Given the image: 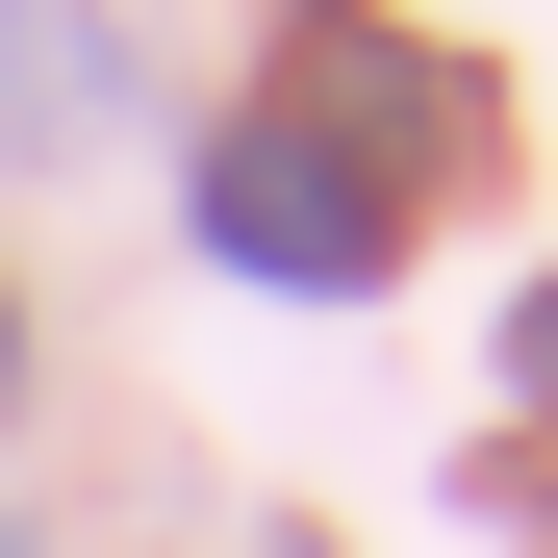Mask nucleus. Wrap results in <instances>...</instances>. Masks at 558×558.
<instances>
[{
	"label": "nucleus",
	"instance_id": "f257e3e1",
	"mask_svg": "<svg viewBox=\"0 0 558 558\" xmlns=\"http://www.w3.org/2000/svg\"><path fill=\"white\" fill-rule=\"evenodd\" d=\"M204 254H229V279H279V305H381V279H407V204L254 102V128H204Z\"/></svg>",
	"mask_w": 558,
	"mask_h": 558
},
{
	"label": "nucleus",
	"instance_id": "20e7f679",
	"mask_svg": "<svg viewBox=\"0 0 558 558\" xmlns=\"http://www.w3.org/2000/svg\"><path fill=\"white\" fill-rule=\"evenodd\" d=\"M0 432H26V305H0Z\"/></svg>",
	"mask_w": 558,
	"mask_h": 558
},
{
	"label": "nucleus",
	"instance_id": "7ed1b4c3",
	"mask_svg": "<svg viewBox=\"0 0 558 558\" xmlns=\"http://www.w3.org/2000/svg\"><path fill=\"white\" fill-rule=\"evenodd\" d=\"M508 407H558V279H533V305H508Z\"/></svg>",
	"mask_w": 558,
	"mask_h": 558
},
{
	"label": "nucleus",
	"instance_id": "f03ea898",
	"mask_svg": "<svg viewBox=\"0 0 558 558\" xmlns=\"http://www.w3.org/2000/svg\"><path fill=\"white\" fill-rule=\"evenodd\" d=\"M279 128H305V153H355L381 204H432V178L483 153V76H457V51H407V26H355V0H305V26H279Z\"/></svg>",
	"mask_w": 558,
	"mask_h": 558
},
{
	"label": "nucleus",
	"instance_id": "39448f33",
	"mask_svg": "<svg viewBox=\"0 0 558 558\" xmlns=\"http://www.w3.org/2000/svg\"><path fill=\"white\" fill-rule=\"evenodd\" d=\"M254 558H330V533H254Z\"/></svg>",
	"mask_w": 558,
	"mask_h": 558
},
{
	"label": "nucleus",
	"instance_id": "423d86ee",
	"mask_svg": "<svg viewBox=\"0 0 558 558\" xmlns=\"http://www.w3.org/2000/svg\"><path fill=\"white\" fill-rule=\"evenodd\" d=\"M0 558H26V533H0Z\"/></svg>",
	"mask_w": 558,
	"mask_h": 558
}]
</instances>
